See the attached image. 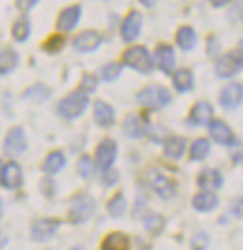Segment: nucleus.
Instances as JSON below:
<instances>
[{"label": "nucleus", "instance_id": "f257e3e1", "mask_svg": "<svg viewBox=\"0 0 243 250\" xmlns=\"http://www.w3.org/2000/svg\"><path fill=\"white\" fill-rule=\"evenodd\" d=\"M170 101H172V95L161 84H150L137 94V103L148 110H161L170 104Z\"/></svg>", "mask_w": 243, "mask_h": 250}, {"label": "nucleus", "instance_id": "f03ea898", "mask_svg": "<svg viewBox=\"0 0 243 250\" xmlns=\"http://www.w3.org/2000/svg\"><path fill=\"white\" fill-rule=\"evenodd\" d=\"M88 104H90V97L77 90V92H71L64 99H60V103L56 106V112H58V116H62L64 120H77L86 112Z\"/></svg>", "mask_w": 243, "mask_h": 250}, {"label": "nucleus", "instance_id": "7ed1b4c3", "mask_svg": "<svg viewBox=\"0 0 243 250\" xmlns=\"http://www.w3.org/2000/svg\"><path fill=\"white\" fill-rule=\"evenodd\" d=\"M124 63L127 67H131V69H135V71L142 75H150L155 69L154 58H152V54H150V51L144 45H135V47L127 49L124 52Z\"/></svg>", "mask_w": 243, "mask_h": 250}, {"label": "nucleus", "instance_id": "20e7f679", "mask_svg": "<svg viewBox=\"0 0 243 250\" xmlns=\"http://www.w3.org/2000/svg\"><path fill=\"white\" fill-rule=\"evenodd\" d=\"M95 213V202L92 196H88L85 192L75 194L73 198L69 200V220L73 224H85L94 217Z\"/></svg>", "mask_w": 243, "mask_h": 250}, {"label": "nucleus", "instance_id": "39448f33", "mask_svg": "<svg viewBox=\"0 0 243 250\" xmlns=\"http://www.w3.org/2000/svg\"><path fill=\"white\" fill-rule=\"evenodd\" d=\"M148 185L152 187V190L157 194L159 198L163 200H172L176 196V181L169 177L165 172H161L157 168H154V170H150L148 176Z\"/></svg>", "mask_w": 243, "mask_h": 250}, {"label": "nucleus", "instance_id": "423d86ee", "mask_svg": "<svg viewBox=\"0 0 243 250\" xmlns=\"http://www.w3.org/2000/svg\"><path fill=\"white\" fill-rule=\"evenodd\" d=\"M206 127H208L210 138L215 140L219 146L234 147L240 144V142H238V136H236V133L232 131V127L226 124V122H222V120H212Z\"/></svg>", "mask_w": 243, "mask_h": 250}, {"label": "nucleus", "instance_id": "0eeeda50", "mask_svg": "<svg viewBox=\"0 0 243 250\" xmlns=\"http://www.w3.org/2000/svg\"><path fill=\"white\" fill-rule=\"evenodd\" d=\"M242 47L236 52H226L215 63V75L219 79H232L234 75H238L242 71Z\"/></svg>", "mask_w": 243, "mask_h": 250}, {"label": "nucleus", "instance_id": "6e6552de", "mask_svg": "<svg viewBox=\"0 0 243 250\" xmlns=\"http://www.w3.org/2000/svg\"><path fill=\"white\" fill-rule=\"evenodd\" d=\"M116 155H118V144L112 138H105V140H101L97 144V147H95L94 165L101 172H107V170L112 168L114 161H116Z\"/></svg>", "mask_w": 243, "mask_h": 250}, {"label": "nucleus", "instance_id": "1a4fd4ad", "mask_svg": "<svg viewBox=\"0 0 243 250\" xmlns=\"http://www.w3.org/2000/svg\"><path fill=\"white\" fill-rule=\"evenodd\" d=\"M28 149V142H26V133L24 129L15 125L6 133V140H4V153L8 157H19Z\"/></svg>", "mask_w": 243, "mask_h": 250}, {"label": "nucleus", "instance_id": "9d476101", "mask_svg": "<svg viewBox=\"0 0 243 250\" xmlns=\"http://www.w3.org/2000/svg\"><path fill=\"white\" fill-rule=\"evenodd\" d=\"M243 101V86L242 83H228L219 94V104L224 110H238Z\"/></svg>", "mask_w": 243, "mask_h": 250}, {"label": "nucleus", "instance_id": "9b49d317", "mask_svg": "<svg viewBox=\"0 0 243 250\" xmlns=\"http://www.w3.org/2000/svg\"><path fill=\"white\" fill-rule=\"evenodd\" d=\"M60 228L58 219H36L30 226V235L34 241H49Z\"/></svg>", "mask_w": 243, "mask_h": 250}, {"label": "nucleus", "instance_id": "f8f14e48", "mask_svg": "<svg viewBox=\"0 0 243 250\" xmlns=\"http://www.w3.org/2000/svg\"><path fill=\"white\" fill-rule=\"evenodd\" d=\"M22 168L17 161H10L6 165H2V176H0V185L8 188V190H15L22 185Z\"/></svg>", "mask_w": 243, "mask_h": 250}, {"label": "nucleus", "instance_id": "ddd939ff", "mask_svg": "<svg viewBox=\"0 0 243 250\" xmlns=\"http://www.w3.org/2000/svg\"><path fill=\"white\" fill-rule=\"evenodd\" d=\"M103 38L101 34L95 30H85L81 32L79 36H75L73 40V49L77 52H94L101 47Z\"/></svg>", "mask_w": 243, "mask_h": 250}, {"label": "nucleus", "instance_id": "4468645a", "mask_svg": "<svg viewBox=\"0 0 243 250\" xmlns=\"http://www.w3.org/2000/svg\"><path fill=\"white\" fill-rule=\"evenodd\" d=\"M155 63H157V67L165 75L174 73V67H176V52H174V47L167 45V43L157 45V49H155Z\"/></svg>", "mask_w": 243, "mask_h": 250}, {"label": "nucleus", "instance_id": "2eb2a0df", "mask_svg": "<svg viewBox=\"0 0 243 250\" xmlns=\"http://www.w3.org/2000/svg\"><path fill=\"white\" fill-rule=\"evenodd\" d=\"M140 30H142V15L138 11H131L126 19H124L122 28H120L122 40L126 43L135 42L138 36H140Z\"/></svg>", "mask_w": 243, "mask_h": 250}, {"label": "nucleus", "instance_id": "dca6fc26", "mask_svg": "<svg viewBox=\"0 0 243 250\" xmlns=\"http://www.w3.org/2000/svg\"><path fill=\"white\" fill-rule=\"evenodd\" d=\"M213 120V106L208 101H199L191 108V114L187 116V124L195 127H204Z\"/></svg>", "mask_w": 243, "mask_h": 250}, {"label": "nucleus", "instance_id": "f3484780", "mask_svg": "<svg viewBox=\"0 0 243 250\" xmlns=\"http://www.w3.org/2000/svg\"><path fill=\"white\" fill-rule=\"evenodd\" d=\"M81 15H83L81 4H73V6L62 10V13L58 15V21H56L58 32H71L81 21Z\"/></svg>", "mask_w": 243, "mask_h": 250}, {"label": "nucleus", "instance_id": "a211bd4d", "mask_svg": "<svg viewBox=\"0 0 243 250\" xmlns=\"http://www.w3.org/2000/svg\"><path fill=\"white\" fill-rule=\"evenodd\" d=\"M222 183H224V177L219 170H215V168H206V170H202L200 174L197 176V185L202 188V190H206V192H213V190H219L222 187Z\"/></svg>", "mask_w": 243, "mask_h": 250}, {"label": "nucleus", "instance_id": "6ab92c4d", "mask_svg": "<svg viewBox=\"0 0 243 250\" xmlns=\"http://www.w3.org/2000/svg\"><path fill=\"white\" fill-rule=\"evenodd\" d=\"M94 120L95 124L103 129H109L112 127L114 122H116V112H114V106L107 103V101H101L97 99L94 103Z\"/></svg>", "mask_w": 243, "mask_h": 250}, {"label": "nucleus", "instance_id": "aec40b11", "mask_svg": "<svg viewBox=\"0 0 243 250\" xmlns=\"http://www.w3.org/2000/svg\"><path fill=\"white\" fill-rule=\"evenodd\" d=\"M19 52L11 47H4L0 49V75L6 77V75L13 73L19 65Z\"/></svg>", "mask_w": 243, "mask_h": 250}, {"label": "nucleus", "instance_id": "412c9836", "mask_svg": "<svg viewBox=\"0 0 243 250\" xmlns=\"http://www.w3.org/2000/svg\"><path fill=\"white\" fill-rule=\"evenodd\" d=\"M176 45L185 52L193 51V49L199 45L197 30H195L193 26H180L178 32H176Z\"/></svg>", "mask_w": 243, "mask_h": 250}, {"label": "nucleus", "instance_id": "4be33fe9", "mask_svg": "<svg viewBox=\"0 0 243 250\" xmlns=\"http://www.w3.org/2000/svg\"><path fill=\"white\" fill-rule=\"evenodd\" d=\"M193 208L197 209L199 213H210V211L219 208V198H217L215 192L202 190V192L193 196Z\"/></svg>", "mask_w": 243, "mask_h": 250}, {"label": "nucleus", "instance_id": "5701e85b", "mask_svg": "<svg viewBox=\"0 0 243 250\" xmlns=\"http://www.w3.org/2000/svg\"><path fill=\"white\" fill-rule=\"evenodd\" d=\"M64 167H66V155H64V151L56 149V151H51L49 155L45 157V161L42 165V172L47 174V176H54V174L62 172Z\"/></svg>", "mask_w": 243, "mask_h": 250}, {"label": "nucleus", "instance_id": "b1692460", "mask_svg": "<svg viewBox=\"0 0 243 250\" xmlns=\"http://www.w3.org/2000/svg\"><path fill=\"white\" fill-rule=\"evenodd\" d=\"M172 84L178 94H187L195 88V75L191 69H178L172 73Z\"/></svg>", "mask_w": 243, "mask_h": 250}, {"label": "nucleus", "instance_id": "393cba45", "mask_svg": "<svg viewBox=\"0 0 243 250\" xmlns=\"http://www.w3.org/2000/svg\"><path fill=\"white\" fill-rule=\"evenodd\" d=\"M124 135L129 136V138H140V136L146 135V125H144L140 116H126V120H124Z\"/></svg>", "mask_w": 243, "mask_h": 250}, {"label": "nucleus", "instance_id": "a878e982", "mask_svg": "<svg viewBox=\"0 0 243 250\" xmlns=\"http://www.w3.org/2000/svg\"><path fill=\"white\" fill-rule=\"evenodd\" d=\"M163 153L170 161H180L181 157H183V153H185V140L181 136H172V138H169L165 142Z\"/></svg>", "mask_w": 243, "mask_h": 250}, {"label": "nucleus", "instance_id": "bb28decb", "mask_svg": "<svg viewBox=\"0 0 243 250\" xmlns=\"http://www.w3.org/2000/svg\"><path fill=\"white\" fill-rule=\"evenodd\" d=\"M103 250H131V241L122 231H112L103 239Z\"/></svg>", "mask_w": 243, "mask_h": 250}, {"label": "nucleus", "instance_id": "cd10ccee", "mask_svg": "<svg viewBox=\"0 0 243 250\" xmlns=\"http://www.w3.org/2000/svg\"><path fill=\"white\" fill-rule=\"evenodd\" d=\"M210 151H212L210 140H208V138H197V140L191 144L189 159L195 161V163H199V161H204L206 157L210 155Z\"/></svg>", "mask_w": 243, "mask_h": 250}, {"label": "nucleus", "instance_id": "c85d7f7f", "mask_svg": "<svg viewBox=\"0 0 243 250\" xmlns=\"http://www.w3.org/2000/svg\"><path fill=\"white\" fill-rule=\"evenodd\" d=\"M51 97V88L47 86V84H34L30 86L24 94H22V99H26V101H36V103H43V101H47Z\"/></svg>", "mask_w": 243, "mask_h": 250}, {"label": "nucleus", "instance_id": "c756f323", "mask_svg": "<svg viewBox=\"0 0 243 250\" xmlns=\"http://www.w3.org/2000/svg\"><path fill=\"white\" fill-rule=\"evenodd\" d=\"M30 32H32V24L26 17H19L17 21L13 22V26H11V36H13L15 42L19 43L26 42L30 38Z\"/></svg>", "mask_w": 243, "mask_h": 250}, {"label": "nucleus", "instance_id": "7c9ffc66", "mask_svg": "<svg viewBox=\"0 0 243 250\" xmlns=\"http://www.w3.org/2000/svg\"><path fill=\"white\" fill-rule=\"evenodd\" d=\"M126 209H127V200L124 196V192H116L112 198L109 200V204H107L109 215L110 217H116V219H120L126 213Z\"/></svg>", "mask_w": 243, "mask_h": 250}, {"label": "nucleus", "instance_id": "2f4dec72", "mask_svg": "<svg viewBox=\"0 0 243 250\" xmlns=\"http://www.w3.org/2000/svg\"><path fill=\"white\" fill-rule=\"evenodd\" d=\"M142 224H144V229H146L148 233L157 235V233H161L163 228H165V217H163V215H157V213H150V215L144 217Z\"/></svg>", "mask_w": 243, "mask_h": 250}, {"label": "nucleus", "instance_id": "473e14b6", "mask_svg": "<svg viewBox=\"0 0 243 250\" xmlns=\"http://www.w3.org/2000/svg\"><path fill=\"white\" fill-rule=\"evenodd\" d=\"M122 71H124V65H122V63L110 62V63H105V65L101 67L99 77H101L105 83H114V81H118V79H120Z\"/></svg>", "mask_w": 243, "mask_h": 250}, {"label": "nucleus", "instance_id": "72a5a7b5", "mask_svg": "<svg viewBox=\"0 0 243 250\" xmlns=\"http://www.w3.org/2000/svg\"><path fill=\"white\" fill-rule=\"evenodd\" d=\"M94 170H95L94 159L90 155H83L77 161V174L83 177V179H90V177L94 176Z\"/></svg>", "mask_w": 243, "mask_h": 250}, {"label": "nucleus", "instance_id": "f704fd0d", "mask_svg": "<svg viewBox=\"0 0 243 250\" xmlns=\"http://www.w3.org/2000/svg\"><path fill=\"white\" fill-rule=\"evenodd\" d=\"M97 84H99V81H97V77H95V75L86 73L85 77L81 79V86H79V92H83L85 95L94 94L95 90H97Z\"/></svg>", "mask_w": 243, "mask_h": 250}, {"label": "nucleus", "instance_id": "c9c22d12", "mask_svg": "<svg viewBox=\"0 0 243 250\" xmlns=\"http://www.w3.org/2000/svg\"><path fill=\"white\" fill-rule=\"evenodd\" d=\"M210 245V235L204 231H197L191 239V249L193 250H206Z\"/></svg>", "mask_w": 243, "mask_h": 250}, {"label": "nucleus", "instance_id": "e433bc0d", "mask_svg": "<svg viewBox=\"0 0 243 250\" xmlns=\"http://www.w3.org/2000/svg\"><path fill=\"white\" fill-rule=\"evenodd\" d=\"M64 45H66V40H64L62 36H53L49 42L43 45V49L49 52V54H53V52H60V51H62Z\"/></svg>", "mask_w": 243, "mask_h": 250}, {"label": "nucleus", "instance_id": "4c0bfd02", "mask_svg": "<svg viewBox=\"0 0 243 250\" xmlns=\"http://www.w3.org/2000/svg\"><path fill=\"white\" fill-rule=\"evenodd\" d=\"M116 181H118V172H114L112 168L103 172V183H105V187H112Z\"/></svg>", "mask_w": 243, "mask_h": 250}, {"label": "nucleus", "instance_id": "58836bf2", "mask_svg": "<svg viewBox=\"0 0 243 250\" xmlns=\"http://www.w3.org/2000/svg\"><path fill=\"white\" fill-rule=\"evenodd\" d=\"M208 45H210V47H208V54H210V56H215V54L219 52V49H221L219 42H217V40H215L213 36L210 38V40H208Z\"/></svg>", "mask_w": 243, "mask_h": 250}, {"label": "nucleus", "instance_id": "ea45409f", "mask_svg": "<svg viewBox=\"0 0 243 250\" xmlns=\"http://www.w3.org/2000/svg\"><path fill=\"white\" fill-rule=\"evenodd\" d=\"M230 211H232V215L236 217V219H242V198H236V202L232 204Z\"/></svg>", "mask_w": 243, "mask_h": 250}, {"label": "nucleus", "instance_id": "a19ab883", "mask_svg": "<svg viewBox=\"0 0 243 250\" xmlns=\"http://www.w3.org/2000/svg\"><path fill=\"white\" fill-rule=\"evenodd\" d=\"M21 10H30L34 6H38V0H32V2H17Z\"/></svg>", "mask_w": 243, "mask_h": 250}, {"label": "nucleus", "instance_id": "79ce46f5", "mask_svg": "<svg viewBox=\"0 0 243 250\" xmlns=\"http://www.w3.org/2000/svg\"><path fill=\"white\" fill-rule=\"evenodd\" d=\"M6 245H8V237H6V235H4V231L0 229V250L4 249Z\"/></svg>", "mask_w": 243, "mask_h": 250}, {"label": "nucleus", "instance_id": "37998d69", "mask_svg": "<svg viewBox=\"0 0 243 250\" xmlns=\"http://www.w3.org/2000/svg\"><path fill=\"white\" fill-rule=\"evenodd\" d=\"M2 217H4V202L0 198V220H2Z\"/></svg>", "mask_w": 243, "mask_h": 250}, {"label": "nucleus", "instance_id": "c03bdc74", "mask_svg": "<svg viewBox=\"0 0 243 250\" xmlns=\"http://www.w3.org/2000/svg\"><path fill=\"white\" fill-rule=\"evenodd\" d=\"M226 4H228V2H213L215 8H221V6H226Z\"/></svg>", "mask_w": 243, "mask_h": 250}, {"label": "nucleus", "instance_id": "a18cd8bd", "mask_svg": "<svg viewBox=\"0 0 243 250\" xmlns=\"http://www.w3.org/2000/svg\"><path fill=\"white\" fill-rule=\"evenodd\" d=\"M71 250H85V249H83V247H73Z\"/></svg>", "mask_w": 243, "mask_h": 250}, {"label": "nucleus", "instance_id": "49530a36", "mask_svg": "<svg viewBox=\"0 0 243 250\" xmlns=\"http://www.w3.org/2000/svg\"><path fill=\"white\" fill-rule=\"evenodd\" d=\"M0 176H2V163H0Z\"/></svg>", "mask_w": 243, "mask_h": 250}]
</instances>
